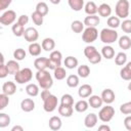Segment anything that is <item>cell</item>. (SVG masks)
Segmentation results:
<instances>
[{"mask_svg": "<svg viewBox=\"0 0 131 131\" xmlns=\"http://www.w3.org/2000/svg\"><path fill=\"white\" fill-rule=\"evenodd\" d=\"M92 91H93L92 90V87L89 84H83L82 86L79 87L78 95L81 98H86V97H89L92 94Z\"/></svg>", "mask_w": 131, "mask_h": 131, "instance_id": "16", "label": "cell"}, {"mask_svg": "<svg viewBox=\"0 0 131 131\" xmlns=\"http://www.w3.org/2000/svg\"><path fill=\"white\" fill-rule=\"evenodd\" d=\"M42 46L39 44V43H36V42H33L29 45V52L32 56H39L41 54V49Z\"/></svg>", "mask_w": 131, "mask_h": 131, "instance_id": "27", "label": "cell"}, {"mask_svg": "<svg viewBox=\"0 0 131 131\" xmlns=\"http://www.w3.org/2000/svg\"><path fill=\"white\" fill-rule=\"evenodd\" d=\"M11 2L12 0H0V10H5Z\"/></svg>", "mask_w": 131, "mask_h": 131, "instance_id": "50", "label": "cell"}, {"mask_svg": "<svg viewBox=\"0 0 131 131\" xmlns=\"http://www.w3.org/2000/svg\"><path fill=\"white\" fill-rule=\"evenodd\" d=\"M48 66H49V58L47 57H38L34 61V67L36 68L37 71L46 70L48 69Z\"/></svg>", "mask_w": 131, "mask_h": 131, "instance_id": "13", "label": "cell"}, {"mask_svg": "<svg viewBox=\"0 0 131 131\" xmlns=\"http://www.w3.org/2000/svg\"><path fill=\"white\" fill-rule=\"evenodd\" d=\"M98 14L100 15V16H102V17H107V16H110L111 15V13H112V8H111V6L108 5V4H106V3H102V4H100L99 6H98Z\"/></svg>", "mask_w": 131, "mask_h": 131, "instance_id": "23", "label": "cell"}, {"mask_svg": "<svg viewBox=\"0 0 131 131\" xmlns=\"http://www.w3.org/2000/svg\"><path fill=\"white\" fill-rule=\"evenodd\" d=\"M42 49H44L45 51H52L55 47V42L52 38H45L42 41Z\"/></svg>", "mask_w": 131, "mask_h": 131, "instance_id": "26", "label": "cell"}, {"mask_svg": "<svg viewBox=\"0 0 131 131\" xmlns=\"http://www.w3.org/2000/svg\"><path fill=\"white\" fill-rule=\"evenodd\" d=\"M49 1H50L52 4H54V5H55V4H59V3H60V0H49Z\"/></svg>", "mask_w": 131, "mask_h": 131, "instance_id": "56", "label": "cell"}, {"mask_svg": "<svg viewBox=\"0 0 131 131\" xmlns=\"http://www.w3.org/2000/svg\"><path fill=\"white\" fill-rule=\"evenodd\" d=\"M57 107V97L53 94H50L43 101V108L47 113H52Z\"/></svg>", "mask_w": 131, "mask_h": 131, "instance_id": "9", "label": "cell"}, {"mask_svg": "<svg viewBox=\"0 0 131 131\" xmlns=\"http://www.w3.org/2000/svg\"><path fill=\"white\" fill-rule=\"evenodd\" d=\"M101 55L106 59H112L115 56V49L110 45H105L101 49Z\"/></svg>", "mask_w": 131, "mask_h": 131, "instance_id": "28", "label": "cell"}, {"mask_svg": "<svg viewBox=\"0 0 131 131\" xmlns=\"http://www.w3.org/2000/svg\"><path fill=\"white\" fill-rule=\"evenodd\" d=\"M84 9H85V12L88 14V15H93V14H96L97 11H98V7L96 6V4L93 2V1H89L85 4L84 6Z\"/></svg>", "mask_w": 131, "mask_h": 131, "instance_id": "25", "label": "cell"}, {"mask_svg": "<svg viewBox=\"0 0 131 131\" xmlns=\"http://www.w3.org/2000/svg\"><path fill=\"white\" fill-rule=\"evenodd\" d=\"M28 21H29V16L26 15V14H21V15L18 17V19H17V23L20 24V25H23V26L27 25Z\"/></svg>", "mask_w": 131, "mask_h": 131, "instance_id": "51", "label": "cell"}, {"mask_svg": "<svg viewBox=\"0 0 131 131\" xmlns=\"http://www.w3.org/2000/svg\"><path fill=\"white\" fill-rule=\"evenodd\" d=\"M98 130L99 131H111V127L107 125H100L98 127Z\"/></svg>", "mask_w": 131, "mask_h": 131, "instance_id": "54", "label": "cell"}, {"mask_svg": "<svg viewBox=\"0 0 131 131\" xmlns=\"http://www.w3.org/2000/svg\"><path fill=\"white\" fill-rule=\"evenodd\" d=\"M84 55L93 64H96V63H98V62L101 61V54L92 45H88V46L85 47V49H84Z\"/></svg>", "mask_w": 131, "mask_h": 131, "instance_id": "3", "label": "cell"}, {"mask_svg": "<svg viewBox=\"0 0 131 131\" xmlns=\"http://www.w3.org/2000/svg\"><path fill=\"white\" fill-rule=\"evenodd\" d=\"M100 40L102 43L104 44H112L114 43L115 41H117L118 39V32L115 30V29H111V28H104L101 30L100 32Z\"/></svg>", "mask_w": 131, "mask_h": 131, "instance_id": "2", "label": "cell"}, {"mask_svg": "<svg viewBox=\"0 0 131 131\" xmlns=\"http://www.w3.org/2000/svg\"><path fill=\"white\" fill-rule=\"evenodd\" d=\"M97 120H98L97 115L94 114V113H90V114H88L85 117V119H84V125L87 128H93L96 125Z\"/></svg>", "mask_w": 131, "mask_h": 131, "instance_id": "15", "label": "cell"}, {"mask_svg": "<svg viewBox=\"0 0 131 131\" xmlns=\"http://www.w3.org/2000/svg\"><path fill=\"white\" fill-rule=\"evenodd\" d=\"M124 126L128 131H131V116H127L124 119Z\"/></svg>", "mask_w": 131, "mask_h": 131, "instance_id": "52", "label": "cell"}, {"mask_svg": "<svg viewBox=\"0 0 131 131\" xmlns=\"http://www.w3.org/2000/svg\"><path fill=\"white\" fill-rule=\"evenodd\" d=\"M73 105H64V104H60L58 106V113L60 116L62 117H66V118H69L73 115Z\"/></svg>", "mask_w": 131, "mask_h": 131, "instance_id": "22", "label": "cell"}, {"mask_svg": "<svg viewBox=\"0 0 131 131\" xmlns=\"http://www.w3.org/2000/svg\"><path fill=\"white\" fill-rule=\"evenodd\" d=\"M8 70H7V67L6 64L3 62L0 64V78H5L7 75H8Z\"/></svg>", "mask_w": 131, "mask_h": 131, "instance_id": "49", "label": "cell"}, {"mask_svg": "<svg viewBox=\"0 0 131 131\" xmlns=\"http://www.w3.org/2000/svg\"><path fill=\"white\" fill-rule=\"evenodd\" d=\"M11 131H24V128L21 126H18V125H15L11 128Z\"/></svg>", "mask_w": 131, "mask_h": 131, "instance_id": "55", "label": "cell"}, {"mask_svg": "<svg viewBox=\"0 0 131 131\" xmlns=\"http://www.w3.org/2000/svg\"><path fill=\"white\" fill-rule=\"evenodd\" d=\"M71 29L76 34L82 33L84 31V23H82L81 20H74L71 24Z\"/></svg>", "mask_w": 131, "mask_h": 131, "instance_id": "33", "label": "cell"}, {"mask_svg": "<svg viewBox=\"0 0 131 131\" xmlns=\"http://www.w3.org/2000/svg\"><path fill=\"white\" fill-rule=\"evenodd\" d=\"M68 3L74 11H80L84 8V0H68Z\"/></svg>", "mask_w": 131, "mask_h": 131, "instance_id": "30", "label": "cell"}, {"mask_svg": "<svg viewBox=\"0 0 131 131\" xmlns=\"http://www.w3.org/2000/svg\"><path fill=\"white\" fill-rule=\"evenodd\" d=\"M101 98L103 100L104 103L106 104H111L115 101V98H116V95H115V92L107 88V89H104L102 92H101Z\"/></svg>", "mask_w": 131, "mask_h": 131, "instance_id": "12", "label": "cell"}, {"mask_svg": "<svg viewBox=\"0 0 131 131\" xmlns=\"http://www.w3.org/2000/svg\"><path fill=\"white\" fill-rule=\"evenodd\" d=\"M99 23H100L99 16H97L96 14L88 15L84 18V25L87 27H96L99 25Z\"/></svg>", "mask_w": 131, "mask_h": 131, "instance_id": "20", "label": "cell"}, {"mask_svg": "<svg viewBox=\"0 0 131 131\" xmlns=\"http://www.w3.org/2000/svg\"><path fill=\"white\" fill-rule=\"evenodd\" d=\"M114 116H115V108L110 104H106L105 106L101 107L98 113V118L103 123L110 122L114 118Z\"/></svg>", "mask_w": 131, "mask_h": 131, "instance_id": "6", "label": "cell"}, {"mask_svg": "<svg viewBox=\"0 0 131 131\" xmlns=\"http://www.w3.org/2000/svg\"><path fill=\"white\" fill-rule=\"evenodd\" d=\"M16 19V14H15V11L14 10H6L5 12L2 13V15L0 16V23L3 25V26H8V25H11L15 21Z\"/></svg>", "mask_w": 131, "mask_h": 131, "instance_id": "10", "label": "cell"}, {"mask_svg": "<svg viewBox=\"0 0 131 131\" xmlns=\"http://www.w3.org/2000/svg\"><path fill=\"white\" fill-rule=\"evenodd\" d=\"M98 37V31L96 27H87L82 34V39L85 43H92L94 42Z\"/></svg>", "mask_w": 131, "mask_h": 131, "instance_id": "7", "label": "cell"}, {"mask_svg": "<svg viewBox=\"0 0 131 131\" xmlns=\"http://www.w3.org/2000/svg\"><path fill=\"white\" fill-rule=\"evenodd\" d=\"M120 112L123 115H130L131 114V101H128V102H125V103L121 104Z\"/></svg>", "mask_w": 131, "mask_h": 131, "instance_id": "47", "label": "cell"}, {"mask_svg": "<svg viewBox=\"0 0 131 131\" xmlns=\"http://www.w3.org/2000/svg\"><path fill=\"white\" fill-rule=\"evenodd\" d=\"M13 57L16 60H23L26 57V51L23 48H17L13 52Z\"/></svg>", "mask_w": 131, "mask_h": 131, "instance_id": "46", "label": "cell"}, {"mask_svg": "<svg viewBox=\"0 0 131 131\" xmlns=\"http://www.w3.org/2000/svg\"><path fill=\"white\" fill-rule=\"evenodd\" d=\"M63 63L66 66V68L72 70V69H75L78 67V59L74 56H68V57H66Z\"/></svg>", "mask_w": 131, "mask_h": 131, "instance_id": "32", "label": "cell"}, {"mask_svg": "<svg viewBox=\"0 0 131 131\" xmlns=\"http://www.w3.org/2000/svg\"><path fill=\"white\" fill-rule=\"evenodd\" d=\"M60 104L64 105H73L74 104V98L71 94H63L60 98Z\"/></svg>", "mask_w": 131, "mask_h": 131, "instance_id": "44", "label": "cell"}, {"mask_svg": "<svg viewBox=\"0 0 131 131\" xmlns=\"http://www.w3.org/2000/svg\"><path fill=\"white\" fill-rule=\"evenodd\" d=\"M15 91H16V86L11 81H7L2 85V92L7 95H13Z\"/></svg>", "mask_w": 131, "mask_h": 131, "instance_id": "17", "label": "cell"}, {"mask_svg": "<svg viewBox=\"0 0 131 131\" xmlns=\"http://www.w3.org/2000/svg\"><path fill=\"white\" fill-rule=\"evenodd\" d=\"M10 124V117L7 114H0V128H5Z\"/></svg>", "mask_w": 131, "mask_h": 131, "instance_id": "43", "label": "cell"}, {"mask_svg": "<svg viewBox=\"0 0 131 131\" xmlns=\"http://www.w3.org/2000/svg\"><path fill=\"white\" fill-rule=\"evenodd\" d=\"M67 85L71 88H75L79 85V77L77 75H70L67 78Z\"/></svg>", "mask_w": 131, "mask_h": 131, "instance_id": "37", "label": "cell"}, {"mask_svg": "<svg viewBox=\"0 0 131 131\" xmlns=\"http://www.w3.org/2000/svg\"><path fill=\"white\" fill-rule=\"evenodd\" d=\"M36 79L39 83V86L42 89H50L53 85V80L50 73L47 70H40L36 73Z\"/></svg>", "mask_w": 131, "mask_h": 131, "instance_id": "1", "label": "cell"}, {"mask_svg": "<svg viewBox=\"0 0 131 131\" xmlns=\"http://www.w3.org/2000/svg\"><path fill=\"white\" fill-rule=\"evenodd\" d=\"M32 78H33V73H32V70L29 68H24L14 75V80L17 84L28 83L32 80Z\"/></svg>", "mask_w": 131, "mask_h": 131, "instance_id": "5", "label": "cell"}, {"mask_svg": "<svg viewBox=\"0 0 131 131\" xmlns=\"http://www.w3.org/2000/svg\"><path fill=\"white\" fill-rule=\"evenodd\" d=\"M36 11H38V12L41 13L43 16H45V15L48 13L49 8H48V6H47V4H46L45 2H39V3H37V5H36Z\"/></svg>", "mask_w": 131, "mask_h": 131, "instance_id": "40", "label": "cell"}, {"mask_svg": "<svg viewBox=\"0 0 131 131\" xmlns=\"http://www.w3.org/2000/svg\"><path fill=\"white\" fill-rule=\"evenodd\" d=\"M53 72V76L56 80H63L67 76V72L62 67H57Z\"/></svg>", "mask_w": 131, "mask_h": 131, "instance_id": "36", "label": "cell"}, {"mask_svg": "<svg viewBox=\"0 0 131 131\" xmlns=\"http://www.w3.org/2000/svg\"><path fill=\"white\" fill-rule=\"evenodd\" d=\"M121 25L120 23V17L118 16H110L107 18V26L111 29H116Z\"/></svg>", "mask_w": 131, "mask_h": 131, "instance_id": "41", "label": "cell"}, {"mask_svg": "<svg viewBox=\"0 0 131 131\" xmlns=\"http://www.w3.org/2000/svg\"><path fill=\"white\" fill-rule=\"evenodd\" d=\"M61 120L59 117L57 116H53L49 119V122H48V125H49V128L53 131H57L61 128Z\"/></svg>", "mask_w": 131, "mask_h": 131, "instance_id": "19", "label": "cell"}, {"mask_svg": "<svg viewBox=\"0 0 131 131\" xmlns=\"http://www.w3.org/2000/svg\"><path fill=\"white\" fill-rule=\"evenodd\" d=\"M24 37H25V39H26L28 42L33 43V42H35V41L38 40V38H39V33H38V31H37L35 28L30 27V28H27V29L25 30Z\"/></svg>", "mask_w": 131, "mask_h": 131, "instance_id": "11", "label": "cell"}, {"mask_svg": "<svg viewBox=\"0 0 131 131\" xmlns=\"http://www.w3.org/2000/svg\"><path fill=\"white\" fill-rule=\"evenodd\" d=\"M88 105H89L88 101L82 99V100H79V101L76 102V104H75V110H76L78 113H84V112H86V111L88 110Z\"/></svg>", "mask_w": 131, "mask_h": 131, "instance_id": "35", "label": "cell"}, {"mask_svg": "<svg viewBox=\"0 0 131 131\" xmlns=\"http://www.w3.org/2000/svg\"><path fill=\"white\" fill-rule=\"evenodd\" d=\"M129 9L130 3L128 0H118L115 7L116 15L120 18H126L129 15Z\"/></svg>", "mask_w": 131, "mask_h": 131, "instance_id": "4", "label": "cell"}, {"mask_svg": "<svg viewBox=\"0 0 131 131\" xmlns=\"http://www.w3.org/2000/svg\"><path fill=\"white\" fill-rule=\"evenodd\" d=\"M88 103L93 108H99V107H101V105L103 103V100H102L101 96H98V95H90L89 96V99H88Z\"/></svg>", "mask_w": 131, "mask_h": 131, "instance_id": "18", "label": "cell"}, {"mask_svg": "<svg viewBox=\"0 0 131 131\" xmlns=\"http://www.w3.org/2000/svg\"><path fill=\"white\" fill-rule=\"evenodd\" d=\"M8 96L9 95H7V94H5V93H1L0 94V110L2 111V110H4L7 105H8V103H9V98H8Z\"/></svg>", "mask_w": 131, "mask_h": 131, "instance_id": "45", "label": "cell"}, {"mask_svg": "<svg viewBox=\"0 0 131 131\" xmlns=\"http://www.w3.org/2000/svg\"><path fill=\"white\" fill-rule=\"evenodd\" d=\"M32 20L34 21V24L36 25V26H41L42 24H43V15L41 14V13H39L38 11H34L33 13H32Z\"/></svg>", "mask_w": 131, "mask_h": 131, "instance_id": "42", "label": "cell"}, {"mask_svg": "<svg viewBox=\"0 0 131 131\" xmlns=\"http://www.w3.org/2000/svg\"><path fill=\"white\" fill-rule=\"evenodd\" d=\"M6 67H7V70H8V73L10 75H15L16 73L19 72V64L16 60H8L7 63H6Z\"/></svg>", "mask_w": 131, "mask_h": 131, "instance_id": "24", "label": "cell"}, {"mask_svg": "<svg viewBox=\"0 0 131 131\" xmlns=\"http://www.w3.org/2000/svg\"><path fill=\"white\" fill-rule=\"evenodd\" d=\"M120 76L123 80L130 81L131 80V61H129L124 68L121 69L120 71Z\"/></svg>", "mask_w": 131, "mask_h": 131, "instance_id": "21", "label": "cell"}, {"mask_svg": "<svg viewBox=\"0 0 131 131\" xmlns=\"http://www.w3.org/2000/svg\"><path fill=\"white\" fill-rule=\"evenodd\" d=\"M12 33L14 36L16 37H20V36H24V33H25V26L18 24L17 21L12 26Z\"/></svg>", "mask_w": 131, "mask_h": 131, "instance_id": "34", "label": "cell"}, {"mask_svg": "<svg viewBox=\"0 0 131 131\" xmlns=\"http://www.w3.org/2000/svg\"><path fill=\"white\" fill-rule=\"evenodd\" d=\"M78 75L81 78H87L90 75V69H89V67L86 66V64L79 66V68H78Z\"/></svg>", "mask_w": 131, "mask_h": 131, "instance_id": "39", "label": "cell"}, {"mask_svg": "<svg viewBox=\"0 0 131 131\" xmlns=\"http://www.w3.org/2000/svg\"><path fill=\"white\" fill-rule=\"evenodd\" d=\"M20 108L25 113H30L35 108V102L31 98H25L20 102Z\"/></svg>", "mask_w": 131, "mask_h": 131, "instance_id": "14", "label": "cell"}, {"mask_svg": "<svg viewBox=\"0 0 131 131\" xmlns=\"http://www.w3.org/2000/svg\"><path fill=\"white\" fill-rule=\"evenodd\" d=\"M120 26H121V29H122L123 32H125L127 34H130L131 33V19H125V20H123V23Z\"/></svg>", "mask_w": 131, "mask_h": 131, "instance_id": "48", "label": "cell"}, {"mask_svg": "<svg viewBox=\"0 0 131 131\" xmlns=\"http://www.w3.org/2000/svg\"><path fill=\"white\" fill-rule=\"evenodd\" d=\"M26 92L28 93V95H30L32 97H35L39 94V87L34 83L28 84L27 87H26Z\"/></svg>", "mask_w": 131, "mask_h": 131, "instance_id": "31", "label": "cell"}, {"mask_svg": "<svg viewBox=\"0 0 131 131\" xmlns=\"http://www.w3.org/2000/svg\"><path fill=\"white\" fill-rule=\"evenodd\" d=\"M119 46L121 49H124V50H127L131 47V38L128 37V36H122L120 37L119 39Z\"/></svg>", "mask_w": 131, "mask_h": 131, "instance_id": "29", "label": "cell"}, {"mask_svg": "<svg viewBox=\"0 0 131 131\" xmlns=\"http://www.w3.org/2000/svg\"><path fill=\"white\" fill-rule=\"evenodd\" d=\"M61 58H62V54H61L60 51H58V50L51 51V53L49 55V66H48V69L54 71L57 67H60Z\"/></svg>", "mask_w": 131, "mask_h": 131, "instance_id": "8", "label": "cell"}, {"mask_svg": "<svg viewBox=\"0 0 131 131\" xmlns=\"http://www.w3.org/2000/svg\"><path fill=\"white\" fill-rule=\"evenodd\" d=\"M115 62L117 66H124L127 62V54L125 52H119L115 57Z\"/></svg>", "mask_w": 131, "mask_h": 131, "instance_id": "38", "label": "cell"}, {"mask_svg": "<svg viewBox=\"0 0 131 131\" xmlns=\"http://www.w3.org/2000/svg\"><path fill=\"white\" fill-rule=\"evenodd\" d=\"M51 93H50V91H49V89H44L42 92H41V98H42V100L44 101L49 95H50Z\"/></svg>", "mask_w": 131, "mask_h": 131, "instance_id": "53", "label": "cell"}, {"mask_svg": "<svg viewBox=\"0 0 131 131\" xmlns=\"http://www.w3.org/2000/svg\"><path fill=\"white\" fill-rule=\"evenodd\" d=\"M130 81H131V80H130ZM128 89H129V90L131 91V82H130V83L128 84Z\"/></svg>", "mask_w": 131, "mask_h": 131, "instance_id": "57", "label": "cell"}]
</instances>
